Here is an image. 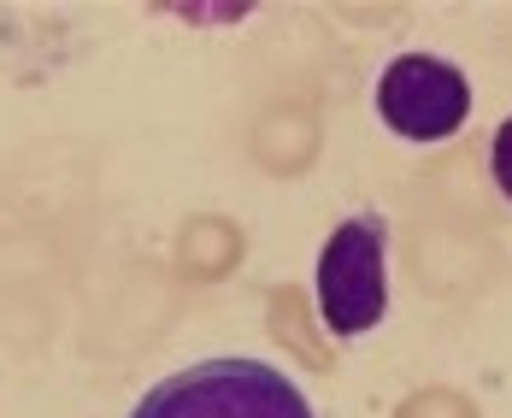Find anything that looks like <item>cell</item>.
I'll return each mask as SVG.
<instances>
[{
	"label": "cell",
	"instance_id": "277c9868",
	"mask_svg": "<svg viewBox=\"0 0 512 418\" xmlns=\"http://www.w3.org/2000/svg\"><path fill=\"white\" fill-rule=\"evenodd\" d=\"M489 177H495V189L512 201V118H501V130L489 142Z\"/></svg>",
	"mask_w": 512,
	"mask_h": 418
},
{
	"label": "cell",
	"instance_id": "3957f363",
	"mask_svg": "<svg viewBox=\"0 0 512 418\" xmlns=\"http://www.w3.org/2000/svg\"><path fill=\"white\" fill-rule=\"evenodd\" d=\"M377 112L401 142H448L471 118V83L454 59L401 53L377 77Z\"/></svg>",
	"mask_w": 512,
	"mask_h": 418
},
{
	"label": "cell",
	"instance_id": "6da1fadb",
	"mask_svg": "<svg viewBox=\"0 0 512 418\" xmlns=\"http://www.w3.org/2000/svg\"><path fill=\"white\" fill-rule=\"evenodd\" d=\"M130 418H312V401L265 360H201L159 377Z\"/></svg>",
	"mask_w": 512,
	"mask_h": 418
},
{
	"label": "cell",
	"instance_id": "7a4b0ae2",
	"mask_svg": "<svg viewBox=\"0 0 512 418\" xmlns=\"http://www.w3.org/2000/svg\"><path fill=\"white\" fill-rule=\"evenodd\" d=\"M318 313L330 336L354 342L371 336L389 313V224L371 218H342L318 254Z\"/></svg>",
	"mask_w": 512,
	"mask_h": 418
}]
</instances>
